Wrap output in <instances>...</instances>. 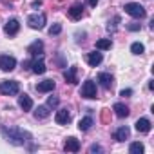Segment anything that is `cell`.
<instances>
[{
    "mask_svg": "<svg viewBox=\"0 0 154 154\" xmlns=\"http://www.w3.org/2000/svg\"><path fill=\"white\" fill-rule=\"evenodd\" d=\"M54 87H56L54 80H44V82H40V84L36 85V91H38V93H51Z\"/></svg>",
    "mask_w": 154,
    "mask_h": 154,
    "instance_id": "18",
    "label": "cell"
},
{
    "mask_svg": "<svg viewBox=\"0 0 154 154\" xmlns=\"http://www.w3.org/2000/svg\"><path fill=\"white\" fill-rule=\"evenodd\" d=\"M18 105H20L22 111H31V109H33V100H31V96L20 94V96H18Z\"/></svg>",
    "mask_w": 154,
    "mask_h": 154,
    "instance_id": "19",
    "label": "cell"
},
{
    "mask_svg": "<svg viewBox=\"0 0 154 154\" xmlns=\"http://www.w3.org/2000/svg\"><path fill=\"white\" fill-rule=\"evenodd\" d=\"M89 152H102V147H100V145H91Z\"/></svg>",
    "mask_w": 154,
    "mask_h": 154,
    "instance_id": "31",
    "label": "cell"
},
{
    "mask_svg": "<svg viewBox=\"0 0 154 154\" xmlns=\"http://www.w3.org/2000/svg\"><path fill=\"white\" fill-rule=\"evenodd\" d=\"M67 13H69V18H71V20H80V18L84 17V4H82V2L72 4Z\"/></svg>",
    "mask_w": 154,
    "mask_h": 154,
    "instance_id": "8",
    "label": "cell"
},
{
    "mask_svg": "<svg viewBox=\"0 0 154 154\" xmlns=\"http://www.w3.org/2000/svg\"><path fill=\"white\" fill-rule=\"evenodd\" d=\"M27 53H29V54H33V56L42 54V53H44V42H42V40H35V42L27 47Z\"/></svg>",
    "mask_w": 154,
    "mask_h": 154,
    "instance_id": "13",
    "label": "cell"
},
{
    "mask_svg": "<svg viewBox=\"0 0 154 154\" xmlns=\"http://www.w3.org/2000/svg\"><path fill=\"white\" fill-rule=\"evenodd\" d=\"M131 94H132V89H123V91H120V96H125V98H127V96H131Z\"/></svg>",
    "mask_w": 154,
    "mask_h": 154,
    "instance_id": "30",
    "label": "cell"
},
{
    "mask_svg": "<svg viewBox=\"0 0 154 154\" xmlns=\"http://www.w3.org/2000/svg\"><path fill=\"white\" fill-rule=\"evenodd\" d=\"M87 2H89V6H91V8H96V4H98V0H87Z\"/></svg>",
    "mask_w": 154,
    "mask_h": 154,
    "instance_id": "32",
    "label": "cell"
},
{
    "mask_svg": "<svg viewBox=\"0 0 154 154\" xmlns=\"http://www.w3.org/2000/svg\"><path fill=\"white\" fill-rule=\"evenodd\" d=\"M111 47H112L111 38H102V40L96 42V49H100V51H107V49H111Z\"/></svg>",
    "mask_w": 154,
    "mask_h": 154,
    "instance_id": "23",
    "label": "cell"
},
{
    "mask_svg": "<svg viewBox=\"0 0 154 154\" xmlns=\"http://www.w3.org/2000/svg\"><path fill=\"white\" fill-rule=\"evenodd\" d=\"M80 94H82L84 98H89V100L96 98V96H98V94H96V84H94L93 80H87V82L82 85V91H80Z\"/></svg>",
    "mask_w": 154,
    "mask_h": 154,
    "instance_id": "6",
    "label": "cell"
},
{
    "mask_svg": "<svg viewBox=\"0 0 154 154\" xmlns=\"http://www.w3.org/2000/svg\"><path fill=\"white\" fill-rule=\"evenodd\" d=\"M145 150V147H143V143H140V141H134V143H131V147H129V152L131 154H141Z\"/></svg>",
    "mask_w": 154,
    "mask_h": 154,
    "instance_id": "24",
    "label": "cell"
},
{
    "mask_svg": "<svg viewBox=\"0 0 154 154\" xmlns=\"http://www.w3.org/2000/svg\"><path fill=\"white\" fill-rule=\"evenodd\" d=\"M40 6H42L40 0H35V2H33V8H40Z\"/></svg>",
    "mask_w": 154,
    "mask_h": 154,
    "instance_id": "33",
    "label": "cell"
},
{
    "mask_svg": "<svg viewBox=\"0 0 154 154\" xmlns=\"http://www.w3.org/2000/svg\"><path fill=\"white\" fill-rule=\"evenodd\" d=\"M76 72H78V69H76V67H69L67 71H63V78H65L67 84H78Z\"/></svg>",
    "mask_w": 154,
    "mask_h": 154,
    "instance_id": "17",
    "label": "cell"
},
{
    "mask_svg": "<svg viewBox=\"0 0 154 154\" xmlns=\"http://www.w3.org/2000/svg\"><path fill=\"white\" fill-rule=\"evenodd\" d=\"M112 111L116 112V116H118V118H127V116H129V112H131V111H129V107H127V105H123V103H114V105H112Z\"/></svg>",
    "mask_w": 154,
    "mask_h": 154,
    "instance_id": "20",
    "label": "cell"
},
{
    "mask_svg": "<svg viewBox=\"0 0 154 154\" xmlns=\"http://www.w3.org/2000/svg\"><path fill=\"white\" fill-rule=\"evenodd\" d=\"M129 134H131L129 127L122 125V127H118V129L114 131V140H116V141H125V140H129Z\"/></svg>",
    "mask_w": 154,
    "mask_h": 154,
    "instance_id": "16",
    "label": "cell"
},
{
    "mask_svg": "<svg viewBox=\"0 0 154 154\" xmlns=\"http://www.w3.org/2000/svg\"><path fill=\"white\" fill-rule=\"evenodd\" d=\"M27 24L31 29H44L45 26V15L44 13H36V15H31L27 18Z\"/></svg>",
    "mask_w": 154,
    "mask_h": 154,
    "instance_id": "5",
    "label": "cell"
},
{
    "mask_svg": "<svg viewBox=\"0 0 154 154\" xmlns=\"http://www.w3.org/2000/svg\"><path fill=\"white\" fill-rule=\"evenodd\" d=\"M49 114H51V111H49L47 105H38V109L35 111V116H36L38 120H44V118H47Z\"/></svg>",
    "mask_w": 154,
    "mask_h": 154,
    "instance_id": "21",
    "label": "cell"
},
{
    "mask_svg": "<svg viewBox=\"0 0 154 154\" xmlns=\"http://www.w3.org/2000/svg\"><path fill=\"white\" fill-rule=\"evenodd\" d=\"M118 22H120V17H114V20H112V26L109 24V26H107V29H109V31H114V29H116V24H118Z\"/></svg>",
    "mask_w": 154,
    "mask_h": 154,
    "instance_id": "29",
    "label": "cell"
},
{
    "mask_svg": "<svg viewBox=\"0 0 154 154\" xmlns=\"http://www.w3.org/2000/svg\"><path fill=\"white\" fill-rule=\"evenodd\" d=\"M58 102H60L58 96H49V98H47V107H56Z\"/></svg>",
    "mask_w": 154,
    "mask_h": 154,
    "instance_id": "27",
    "label": "cell"
},
{
    "mask_svg": "<svg viewBox=\"0 0 154 154\" xmlns=\"http://www.w3.org/2000/svg\"><path fill=\"white\" fill-rule=\"evenodd\" d=\"M18 29H20V22H18L17 18H9V20L6 22V27H4L6 35H9V36H15V35L18 33Z\"/></svg>",
    "mask_w": 154,
    "mask_h": 154,
    "instance_id": "9",
    "label": "cell"
},
{
    "mask_svg": "<svg viewBox=\"0 0 154 154\" xmlns=\"http://www.w3.org/2000/svg\"><path fill=\"white\" fill-rule=\"evenodd\" d=\"M54 120H56V123H58V125H65V123H69V122H71V112H69L65 107H63V109H58V111H56Z\"/></svg>",
    "mask_w": 154,
    "mask_h": 154,
    "instance_id": "10",
    "label": "cell"
},
{
    "mask_svg": "<svg viewBox=\"0 0 154 154\" xmlns=\"http://www.w3.org/2000/svg\"><path fill=\"white\" fill-rule=\"evenodd\" d=\"M127 29H129V31H140V29H141V26H140V24H136V22H131V24H127Z\"/></svg>",
    "mask_w": 154,
    "mask_h": 154,
    "instance_id": "28",
    "label": "cell"
},
{
    "mask_svg": "<svg viewBox=\"0 0 154 154\" xmlns=\"http://www.w3.org/2000/svg\"><path fill=\"white\" fill-rule=\"evenodd\" d=\"M93 123H94V122H93V118H91V116H85V118H82V120H80V123H78V129L85 132V131H89V129L93 127Z\"/></svg>",
    "mask_w": 154,
    "mask_h": 154,
    "instance_id": "22",
    "label": "cell"
},
{
    "mask_svg": "<svg viewBox=\"0 0 154 154\" xmlns=\"http://www.w3.org/2000/svg\"><path fill=\"white\" fill-rule=\"evenodd\" d=\"M98 82L102 84L103 89H112V85H114V78L109 72H100L98 74Z\"/></svg>",
    "mask_w": 154,
    "mask_h": 154,
    "instance_id": "11",
    "label": "cell"
},
{
    "mask_svg": "<svg viewBox=\"0 0 154 154\" xmlns=\"http://www.w3.org/2000/svg\"><path fill=\"white\" fill-rule=\"evenodd\" d=\"M2 134H4V138L9 141V143H13V145H26L29 140H31V134L27 132V131H22V129H18V127H2Z\"/></svg>",
    "mask_w": 154,
    "mask_h": 154,
    "instance_id": "1",
    "label": "cell"
},
{
    "mask_svg": "<svg viewBox=\"0 0 154 154\" xmlns=\"http://www.w3.org/2000/svg\"><path fill=\"white\" fill-rule=\"evenodd\" d=\"M31 69L35 74H44L45 72V63H44V54H38L35 56V60H31Z\"/></svg>",
    "mask_w": 154,
    "mask_h": 154,
    "instance_id": "7",
    "label": "cell"
},
{
    "mask_svg": "<svg viewBox=\"0 0 154 154\" xmlns=\"http://www.w3.org/2000/svg\"><path fill=\"white\" fill-rule=\"evenodd\" d=\"M15 67H17V60H15V56L0 54V69H2L4 72H11Z\"/></svg>",
    "mask_w": 154,
    "mask_h": 154,
    "instance_id": "4",
    "label": "cell"
},
{
    "mask_svg": "<svg viewBox=\"0 0 154 154\" xmlns=\"http://www.w3.org/2000/svg\"><path fill=\"white\" fill-rule=\"evenodd\" d=\"M125 13L127 15H131L132 18H145V9H143V6L141 4H136V2H129V4H125Z\"/></svg>",
    "mask_w": 154,
    "mask_h": 154,
    "instance_id": "3",
    "label": "cell"
},
{
    "mask_svg": "<svg viewBox=\"0 0 154 154\" xmlns=\"http://www.w3.org/2000/svg\"><path fill=\"white\" fill-rule=\"evenodd\" d=\"M18 91H20V84L15 80H8V82L0 84V94H4V96H15L18 94Z\"/></svg>",
    "mask_w": 154,
    "mask_h": 154,
    "instance_id": "2",
    "label": "cell"
},
{
    "mask_svg": "<svg viewBox=\"0 0 154 154\" xmlns=\"http://www.w3.org/2000/svg\"><path fill=\"white\" fill-rule=\"evenodd\" d=\"M131 51H132V54H143L145 45H143V44H140V42H134V44L131 45Z\"/></svg>",
    "mask_w": 154,
    "mask_h": 154,
    "instance_id": "25",
    "label": "cell"
},
{
    "mask_svg": "<svg viewBox=\"0 0 154 154\" xmlns=\"http://www.w3.org/2000/svg\"><path fill=\"white\" fill-rule=\"evenodd\" d=\"M150 120L149 118H140L138 122H136V131L138 132H141V134H147L149 131H150Z\"/></svg>",
    "mask_w": 154,
    "mask_h": 154,
    "instance_id": "15",
    "label": "cell"
},
{
    "mask_svg": "<svg viewBox=\"0 0 154 154\" xmlns=\"http://www.w3.org/2000/svg\"><path fill=\"white\" fill-rule=\"evenodd\" d=\"M63 150H67V152H78L80 150V141L76 140V138H67L65 140V145H63Z\"/></svg>",
    "mask_w": 154,
    "mask_h": 154,
    "instance_id": "12",
    "label": "cell"
},
{
    "mask_svg": "<svg viewBox=\"0 0 154 154\" xmlns=\"http://www.w3.org/2000/svg\"><path fill=\"white\" fill-rule=\"evenodd\" d=\"M60 31H62V26H60V24H54V26H51L49 35H51V36H53V35H60Z\"/></svg>",
    "mask_w": 154,
    "mask_h": 154,
    "instance_id": "26",
    "label": "cell"
},
{
    "mask_svg": "<svg viewBox=\"0 0 154 154\" xmlns=\"http://www.w3.org/2000/svg\"><path fill=\"white\" fill-rule=\"evenodd\" d=\"M102 60H103V54H102V53H98V51H93V53H89V54H87V63H89L91 67L100 65V63H102Z\"/></svg>",
    "mask_w": 154,
    "mask_h": 154,
    "instance_id": "14",
    "label": "cell"
}]
</instances>
